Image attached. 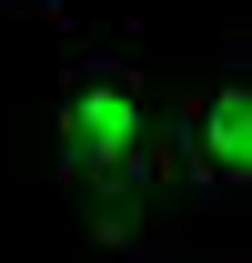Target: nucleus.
Returning a JSON list of instances; mask_svg holds the SVG:
<instances>
[{
	"label": "nucleus",
	"instance_id": "2",
	"mask_svg": "<svg viewBox=\"0 0 252 263\" xmlns=\"http://www.w3.org/2000/svg\"><path fill=\"white\" fill-rule=\"evenodd\" d=\"M172 182L252 193V81H202L172 101Z\"/></svg>",
	"mask_w": 252,
	"mask_h": 263
},
{
	"label": "nucleus",
	"instance_id": "3",
	"mask_svg": "<svg viewBox=\"0 0 252 263\" xmlns=\"http://www.w3.org/2000/svg\"><path fill=\"white\" fill-rule=\"evenodd\" d=\"M161 193H172V172H91V182H81V223H91L101 243H131V233L152 223Z\"/></svg>",
	"mask_w": 252,
	"mask_h": 263
},
{
	"label": "nucleus",
	"instance_id": "1",
	"mask_svg": "<svg viewBox=\"0 0 252 263\" xmlns=\"http://www.w3.org/2000/svg\"><path fill=\"white\" fill-rule=\"evenodd\" d=\"M51 142H61L71 182H91V172H172V91L131 61L71 71L61 111H51Z\"/></svg>",
	"mask_w": 252,
	"mask_h": 263
}]
</instances>
